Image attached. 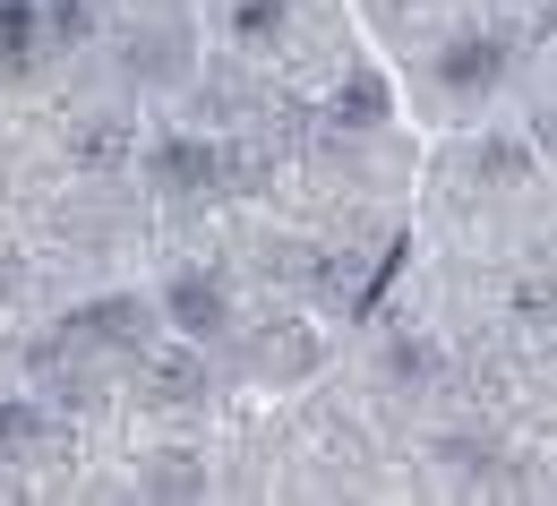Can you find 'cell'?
Here are the masks:
<instances>
[{
    "label": "cell",
    "instance_id": "obj_7",
    "mask_svg": "<svg viewBox=\"0 0 557 506\" xmlns=\"http://www.w3.org/2000/svg\"><path fill=\"white\" fill-rule=\"evenodd\" d=\"M121 155H129V129H121V121H86L77 163H95V172H103V163H121Z\"/></svg>",
    "mask_w": 557,
    "mask_h": 506
},
{
    "label": "cell",
    "instance_id": "obj_5",
    "mask_svg": "<svg viewBox=\"0 0 557 506\" xmlns=\"http://www.w3.org/2000/svg\"><path fill=\"white\" fill-rule=\"evenodd\" d=\"M26 52H35V0H9L0 9V70H26Z\"/></svg>",
    "mask_w": 557,
    "mask_h": 506
},
{
    "label": "cell",
    "instance_id": "obj_6",
    "mask_svg": "<svg viewBox=\"0 0 557 506\" xmlns=\"http://www.w3.org/2000/svg\"><path fill=\"white\" fill-rule=\"evenodd\" d=\"M497 61H506V52H497L488 35H472L463 52H446V86H488V77H497Z\"/></svg>",
    "mask_w": 557,
    "mask_h": 506
},
{
    "label": "cell",
    "instance_id": "obj_9",
    "mask_svg": "<svg viewBox=\"0 0 557 506\" xmlns=\"http://www.w3.org/2000/svg\"><path fill=\"white\" fill-rule=\"evenodd\" d=\"M44 17H52V35H61V44L86 35V9H77V0H44Z\"/></svg>",
    "mask_w": 557,
    "mask_h": 506
},
{
    "label": "cell",
    "instance_id": "obj_1",
    "mask_svg": "<svg viewBox=\"0 0 557 506\" xmlns=\"http://www.w3.org/2000/svg\"><path fill=\"white\" fill-rule=\"evenodd\" d=\"M44 446H52L44 404H0V464H26V455H44Z\"/></svg>",
    "mask_w": 557,
    "mask_h": 506
},
{
    "label": "cell",
    "instance_id": "obj_10",
    "mask_svg": "<svg viewBox=\"0 0 557 506\" xmlns=\"http://www.w3.org/2000/svg\"><path fill=\"white\" fill-rule=\"evenodd\" d=\"M344 121H351V129H360V121H377V86H369V77L344 95Z\"/></svg>",
    "mask_w": 557,
    "mask_h": 506
},
{
    "label": "cell",
    "instance_id": "obj_3",
    "mask_svg": "<svg viewBox=\"0 0 557 506\" xmlns=\"http://www.w3.org/2000/svg\"><path fill=\"white\" fill-rule=\"evenodd\" d=\"M172 318H181L189 335H223V292H214L207 275H181V284H172Z\"/></svg>",
    "mask_w": 557,
    "mask_h": 506
},
{
    "label": "cell",
    "instance_id": "obj_4",
    "mask_svg": "<svg viewBox=\"0 0 557 506\" xmlns=\"http://www.w3.org/2000/svg\"><path fill=\"white\" fill-rule=\"evenodd\" d=\"M77 335H86V344H138V300H95V309L77 318Z\"/></svg>",
    "mask_w": 557,
    "mask_h": 506
},
{
    "label": "cell",
    "instance_id": "obj_2",
    "mask_svg": "<svg viewBox=\"0 0 557 506\" xmlns=\"http://www.w3.org/2000/svg\"><path fill=\"white\" fill-rule=\"evenodd\" d=\"M154 172H163V189H207L214 181V146L207 138H172L154 155Z\"/></svg>",
    "mask_w": 557,
    "mask_h": 506
},
{
    "label": "cell",
    "instance_id": "obj_8",
    "mask_svg": "<svg viewBox=\"0 0 557 506\" xmlns=\"http://www.w3.org/2000/svg\"><path fill=\"white\" fill-rule=\"evenodd\" d=\"M283 26V0H240V9H232V35H240V44H249V35H275Z\"/></svg>",
    "mask_w": 557,
    "mask_h": 506
}]
</instances>
